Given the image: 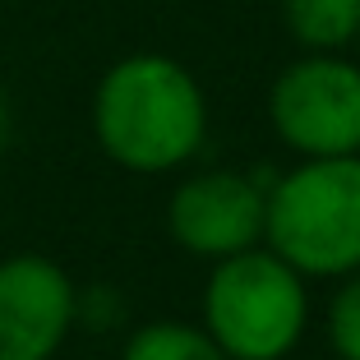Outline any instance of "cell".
<instances>
[{
	"instance_id": "6da1fadb",
	"label": "cell",
	"mask_w": 360,
	"mask_h": 360,
	"mask_svg": "<svg viewBox=\"0 0 360 360\" xmlns=\"http://www.w3.org/2000/svg\"><path fill=\"white\" fill-rule=\"evenodd\" d=\"M93 139L120 171L167 176L203 148L208 97L176 56H120L93 88Z\"/></svg>"
},
{
	"instance_id": "7a4b0ae2",
	"label": "cell",
	"mask_w": 360,
	"mask_h": 360,
	"mask_svg": "<svg viewBox=\"0 0 360 360\" xmlns=\"http://www.w3.org/2000/svg\"><path fill=\"white\" fill-rule=\"evenodd\" d=\"M264 245L300 277H347L360 268V153L300 158L268 180Z\"/></svg>"
},
{
	"instance_id": "3957f363",
	"label": "cell",
	"mask_w": 360,
	"mask_h": 360,
	"mask_svg": "<svg viewBox=\"0 0 360 360\" xmlns=\"http://www.w3.org/2000/svg\"><path fill=\"white\" fill-rule=\"evenodd\" d=\"M199 323L226 360H286L309 328V277L268 245L217 259L203 282Z\"/></svg>"
},
{
	"instance_id": "277c9868",
	"label": "cell",
	"mask_w": 360,
	"mask_h": 360,
	"mask_svg": "<svg viewBox=\"0 0 360 360\" xmlns=\"http://www.w3.org/2000/svg\"><path fill=\"white\" fill-rule=\"evenodd\" d=\"M268 125L296 158L360 153V65L342 51H305L268 88Z\"/></svg>"
},
{
	"instance_id": "5b68a950",
	"label": "cell",
	"mask_w": 360,
	"mask_h": 360,
	"mask_svg": "<svg viewBox=\"0 0 360 360\" xmlns=\"http://www.w3.org/2000/svg\"><path fill=\"white\" fill-rule=\"evenodd\" d=\"M268 180L264 171H194L171 190L167 231L194 259H231L240 250L264 245V212H268Z\"/></svg>"
},
{
	"instance_id": "8992f818",
	"label": "cell",
	"mask_w": 360,
	"mask_h": 360,
	"mask_svg": "<svg viewBox=\"0 0 360 360\" xmlns=\"http://www.w3.org/2000/svg\"><path fill=\"white\" fill-rule=\"evenodd\" d=\"M75 291L46 255L0 259V360H51L75 333Z\"/></svg>"
},
{
	"instance_id": "52a82bcc",
	"label": "cell",
	"mask_w": 360,
	"mask_h": 360,
	"mask_svg": "<svg viewBox=\"0 0 360 360\" xmlns=\"http://www.w3.org/2000/svg\"><path fill=\"white\" fill-rule=\"evenodd\" d=\"M282 19L300 51H347L356 42L360 0H282Z\"/></svg>"
},
{
	"instance_id": "ba28073f",
	"label": "cell",
	"mask_w": 360,
	"mask_h": 360,
	"mask_svg": "<svg viewBox=\"0 0 360 360\" xmlns=\"http://www.w3.org/2000/svg\"><path fill=\"white\" fill-rule=\"evenodd\" d=\"M120 360H226V351L203 333V323L153 319V323H139L125 338Z\"/></svg>"
},
{
	"instance_id": "9c48e42d",
	"label": "cell",
	"mask_w": 360,
	"mask_h": 360,
	"mask_svg": "<svg viewBox=\"0 0 360 360\" xmlns=\"http://www.w3.org/2000/svg\"><path fill=\"white\" fill-rule=\"evenodd\" d=\"M323 328H328L333 356L360 360V268L347 273V277H338V291H333V300H328Z\"/></svg>"
},
{
	"instance_id": "30bf717a",
	"label": "cell",
	"mask_w": 360,
	"mask_h": 360,
	"mask_svg": "<svg viewBox=\"0 0 360 360\" xmlns=\"http://www.w3.org/2000/svg\"><path fill=\"white\" fill-rule=\"evenodd\" d=\"M125 323V296L116 286L93 282L75 291V328H93V333H111Z\"/></svg>"
},
{
	"instance_id": "8fae6325",
	"label": "cell",
	"mask_w": 360,
	"mask_h": 360,
	"mask_svg": "<svg viewBox=\"0 0 360 360\" xmlns=\"http://www.w3.org/2000/svg\"><path fill=\"white\" fill-rule=\"evenodd\" d=\"M10 125H14V116H10V97L0 93V148H5V139H10Z\"/></svg>"
},
{
	"instance_id": "7c38bea8",
	"label": "cell",
	"mask_w": 360,
	"mask_h": 360,
	"mask_svg": "<svg viewBox=\"0 0 360 360\" xmlns=\"http://www.w3.org/2000/svg\"><path fill=\"white\" fill-rule=\"evenodd\" d=\"M356 42H360V23H356Z\"/></svg>"
},
{
	"instance_id": "4fadbf2b",
	"label": "cell",
	"mask_w": 360,
	"mask_h": 360,
	"mask_svg": "<svg viewBox=\"0 0 360 360\" xmlns=\"http://www.w3.org/2000/svg\"><path fill=\"white\" fill-rule=\"evenodd\" d=\"M333 360H338V356H333Z\"/></svg>"
}]
</instances>
